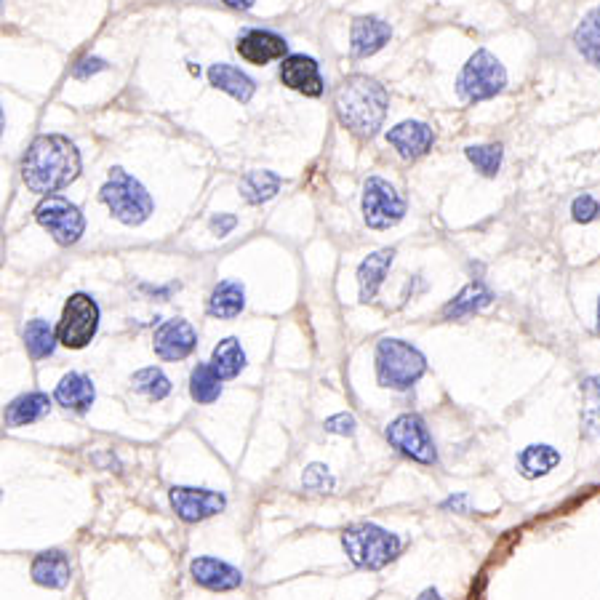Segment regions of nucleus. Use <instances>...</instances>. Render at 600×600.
<instances>
[{
    "label": "nucleus",
    "mask_w": 600,
    "mask_h": 600,
    "mask_svg": "<svg viewBox=\"0 0 600 600\" xmlns=\"http://www.w3.org/2000/svg\"><path fill=\"white\" fill-rule=\"evenodd\" d=\"M80 176L78 147L62 134L38 136L22 160V179L32 192L51 195Z\"/></svg>",
    "instance_id": "obj_1"
},
{
    "label": "nucleus",
    "mask_w": 600,
    "mask_h": 600,
    "mask_svg": "<svg viewBox=\"0 0 600 600\" xmlns=\"http://www.w3.org/2000/svg\"><path fill=\"white\" fill-rule=\"evenodd\" d=\"M334 107L344 128H350L360 139H371L387 118L390 96L379 80L368 75H350L336 88Z\"/></svg>",
    "instance_id": "obj_2"
},
{
    "label": "nucleus",
    "mask_w": 600,
    "mask_h": 600,
    "mask_svg": "<svg viewBox=\"0 0 600 600\" xmlns=\"http://www.w3.org/2000/svg\"><path fill=\"white\" fill-rule=\"evenodd\" d=\"M342 544L347 558L355 563L358 568H384L387 563L400 555V542L398 534H392L387 528L376 526V523H355L342 534Z\"/></svg>",
    "instance_id": "obj_3"
},
{
    "label": "nucleus",
    "mask_w": 600,
    "mask_h": 600,
    "mask_svg": "<svg viewBox=\"0 0 600 600\" xmlns=\"http://www.w3.org/2000/svg\"><path fill=\"white\" fill-rule=\"evenodd\" d=\"M427 371V358L403 339H382L376 344V379L387 390H408Z\"/></svg>",
    "instance_id": "obj_4"
},
{
    "label": "nucleus",
    "mask_w": 600,
    "mask_h": 600,
    "mask_svg": "<svg viewBox=\"0 0 600 600\" xmlns=\"http://www.w3.org/2000/svg\"><path fill=\"white\" fill-rule=\"evenodd\" d=\"M99 198L107 208H110V214L123 224H142L150 219L152 214V198L150 192L144 190L142 184L136 182L134 176L123 171L120 166H115L107 176V182L99 190Z\"/></svg>",
    "instance_id": "obj_5"
},
{
    "label": "nucleus",
    "mask_w": 600,
    "mask_h": 600,
    "mask_svg": "<svg viewBox=\"0 0 600 600\" xmlns=\"http://www.w3.org/2000/svg\"><path fill=\"white\" fill-rule=\"evenodd\" d=\"M504 86H507V72H504L502 62L486 48H480L470 56V62L464 64V70L459 72V80H456V91L467 102L491 99Z\"/></svg>",
    "instance_id": "obj_6"
},
{
    "label": "nucleus",
    "mask_w": 600,
    "mask_h": 600,
    "mask_svg": "<svg viewBox=\"0 0 600 600\" xmlns=\"http://www.w3.org/2000/svg\"><path fill=\"white\" fill-rule=\"evenodd\" d=\"M96 328H99V304L88 294H72L56 326L59 344H64L67 350H83L96 336Z\"/></svg>",
    "instance_id": "obj_7"
},
{
    "label": "nucleus",
    "mask_w": 600,
    "mask_h": 600,
    "mask_svg": "<svg viewBox=\"0 0 600 600\" xmlns=\"http://www.w3.org/2000/svg\"><path fill=\"white\" fill-rule=\"evenodd\" d=\"M35 219L40 222V227L51 232V238L59 246L78 243L83 238V230H86V219L80 214V208L62 195H46L40 200L38 208H35Z\"/></svg>",
    "instance_id": "obj_8"
},
{
    "label": "nucleus",
    "mask_w": 600,
    "mask_h": 600,
    "mask_svg": "<svg viewBox=\"0 0 600 600\" xmlns=\"http://www.w3.org/2000/svg\"><path fill=\"white\" fill-rule=\"evenodd\" d=\"M406 216V200L382 176H371L363 187V219L374 230L395 227Z\"/></svg>",
    "instance_id": "obj_9"
},
{
    "label": "nucleus",
    "mask_w": 600,
    "mask_h": 600,
    "mask_svg": "<svg viewBox=\"0 0 600 600\" xmlns=\"http://www.w3.org/2000/svg\"><path fill=\"white\" fill-rule=\"evenodd\" d=\"M387 440H390L392 448H398L400 454L414 459V462H438V451H435V443H432L430 430L422 422V416L400 414L398 419H392L390 427H387Z\"/></svg>",
    "instance_id": "obj_10"
},
{
    "label": "nucleus",
    "mask_w": 600,
    "mask_h": 600,
    "mask_svg": "<svg viewBox=\"0 0 600 600\" xmlns=\"http://www.w3.org/2000/svg\"><path fill=\"white\" fill-rule=\"evenodd\" d=\"M171 507L184 523H198V520L214 518L227 507V499L219 491L211 488H192V486H174L168 491Z\"/></svg>",
    "instance_id": "obj_11"
},
{
    "label": "nucleus",
    "mask_w": 600,
    "mask_h": 600,
    "mask_svg": "<svg viewBox=\"0 0 600 600\" xmlns=\"http://www.w3.org/2000/svg\"><path fill=\"white\" fill-rule=\"evenodd\" d=\"M198 347V331L182 318L160 323L152 339V350L160 360H182Z\"/></svg>",
    "instance_id": "obj_12"
},
{
    "label": "nucleus",
    "mask_w": 600,
    "mask_h": 600,
    "mask_svg": "<svg viewBox=\"0 0 600 600\" xmlns=\"http://www.w3.org/2000/svg\"><path fill=\"white\" fill-rule=\"evenodd\" d=\"M280 80L283 86H288L291 91H299L304 96H320L323 94V78H320L318 62L304 54L286 56L280 64Z\"/></svg>",
    "instance_id": "obj_13"
},
{
    "label": "nucleus",
    "mask_w": 600,
    "mask_h": 600,
    "mask_svg": "<svg viewBox=\"0 0 600 600\" xmlns=\"http://www.w3.org/2000/svg\"><path fill=\"white\" fill-rule=\"evenodd\" d=\"M190 576L200 587L214 592H227V590H238L243 584V574L238 568L224 563L219 558H208V555H200L190 563Z\"/></svg>",
    "instance_id": "obj_14"
},
{
    "label": "nucleus",
    "mask_w": 600,
    "mask_h": 600,
    "mask_svg": "<svg viewBox=\"0 0 600 600\" xmlns=\"http://www.w3.org/2000/svg\"><path fill=\"white\" fill-rule=\"evenodd\" d=\"M387 142L398 150L400 158L416 160L430 152V147L435 144V134H432V128L427 123L403 120V123L387 131Z\"/></svg>",
    "instance_id": "obj_15"
},
{
    "label": "nucleus",
    "mask_w": 600,
    "mask_h": 600,
    "mask_svg": "<svg viewBox=\"0 0 600 600\" xmlns=\"http://www.w3.org/2000/svg\"><path fill=\"white\" fill-rule=\"evenodd\" d=\"M238 54L248 64H270L275 59H283L288 51V43L275 32L248 30L238 38Z\"/></svg>",
    "instance_id": "obj_16"
},
{
    "label": "nucleus",
    "mask_w": 600,
    "mask_h": 600,
    "mask_svg": "<svg viewBox=\"0 0 600 600\" xmlns=\"http://www.w3.org/2000/svg\"><path fill=\"white\" fill-rule=\"evenodd\" d=\"M392 30L390 24L382 22V19H376V16H360L352 22L350 30V51L352 56H371L376 54L379 48H384V43L390 40Z\"/></svg>",
    "instance_id": "obj_17"
},
{
    "label": "nucleus",
    "mask_w": 600,
    "mask_h": 600,
    "mask_svg": "<svg viewBox=\"0 0 600 600\" xmlns=\"http://www.w3.org/2000/svg\"><path fill=\"white\" fill-rule=\"evenodd\" d=\"M32 579L40 587H48V590H62L70 584L72 576V566L67 555L59 550H46L40 552L38 558L32 560Z\"/></svg>",
    "instance_id": "obj_18"
},
{
    "label": "nucleus",
    "mask_w": 600,
    "mask_h": 600,
    "mask_svg": "<svg viewBox=\"0 0 600 600\" xmlns=\"http://www.w3.org/2000/svg\"><path fill=\"white\" fill-rule=\"evenodd\" d=\"M94 398H96L94 382H91L86 374H78V371L64 374L62 382L56 384L54 390L56 403H59L62 408H67V411H78V414L88 411L91 403H94Z\"/></svg>",
    "instance_id": "obj_19"
},
{
    "label": "nucleus",
    "mask_w": 600,
    "mask_h": 600,
    "mask_svg": "<svg viewBox=\"0 0 600 600\" xmlns=\"http://www.w3.org/2000/svg\"><path fill=\"white\" fill-rule=\"evenodd\" d=\"M395 259V248H379L374 254H368L358 267V286H360V302H371L384 283V275L392 267Z\"/></svg>",
    "instance_id": "obj_20"
},
{
    "label": "nucleus",
    "mask_w": 600,
    "mask_h": 600,
    "mask_svg": "<svg viewBox=\"0 0 600 600\" xmlns=\"http://www.w3.org/2000/svg\"><path fill=\"white\" fill-rule=\"evenodd\" d=\"M246 307V291L240 286L238 280H222L216 283V288L208 296V315L219 320L238 318L240 312Z\"/></svg>",
    "instance_id": "obj_21"
},
{
    "label": "nucleus",
    "mask_w": 600,
    "mask_h": 600,
    "mask_svg": "<svg viewBox=\"0 0 600 600\" xmlns=\"http://www.w3.org/2000/svg\"><path fill=\"white\" fill-rule=\"evenodd\" d=\"M208 80H211V86L224 91V94H230L232 99H238L243 104L251 102V96L256 91L254 80L248 78L246 72H240L238 67H232V64H211Z\"/></svg>",
    "instance_id": "obj_22"
},
{
    "label": "nucleus",
    "mask_w": 600,
    "mask_h": 600,
    "mask_svg": "<svg viewBox=\"0 0 600 600\" xmlns=\"http://www.w3.org/2000/svg\"><path fill=\"white\" fill-rule=\"evenodd\" d=\"M51 408V400H48L46 392H27V395H19L8 403L6 408V427H24V424H32L43 419Z\"/></svg>",
    "instance_id": "obj_23"
},
{
    "label": "nucleus",
    "mask_w": 600,
    "mask_h": 600,
    "mask_svg": "<svg viewBox=\"0 0 600 600\" xmlns=\"http://www.w3.org/2000/svg\"><path fill=\"white\" fill-rule=\"evenodd\" d=\"M560 464V451L558 448L547 446V443H534L526 446L518 454V472L523 478L536 480L552 472Z\"/></svg>",
    "instance_id": "obj_24"
},
{
    "label": "nucleus",
    "mask_w": 600,
    "mask_h": 600,
    "mask_svg": "<svg viewBox=\"0 0 600 600\" xmlns=\"http://www.w3.org/2000/svg\"><path fill=\"white\" fill-rule=\"evenodd\" d=\"M491 299H494V294H491L483 283H470V286H464L462 291L456 294V299H451V302L443 307V318L459 320L467 318V315H475V312H480L483 307H488Z\"/></svg>",
    "instance_id": "obj_25"
},
{
    "label": "nucleus",
    "mask_w": 600,
    "mask_h": 600,
    "mask_svg": "<svg viewBox=\"0 0 600 600\" xmlns=\"http://www.w3.org/2000/svg\"><path fill=\"white\" fill-rule=\"evenodd\" d=\"M576 51L600 70V6L592 8L590 14L584 16L574 32Z\"/></svg>",
    "instance_id": "obj_26"
},
{
    "label": "nucleus",
    "mask_w": 600,
    "mask_h": 600,
    "mask_svg": "<svg viewBox=\"0 0 600 600\" xmlns=\"http://www.w3.org/2000/svg\"><path fill=\"white\" fill-rule=\"evenodd\" d=\"M211 366L222 379H235L246 368V352L235 336H227L216 344L214 352H211Z\"/></svg>",
    "instance_id": "obj_27"
},
{
    "label": "nucleus",
    "mask_w": 600,
    "mask_h": 600,
    "mask_svg": "<svg viewBox=\"0 0 600 600\" xmlns=\"http://www.w3.org/2000/svg\"><path fill=\"white\" fill-rule=\"evenodd\" d=\"M190 395L195 403L208 406L222 395V376L216 374L211 363H198L190 374Z\"/></svg>",
    "instance_id": "obj_28"
},
{
    "label": "nucleus",
    "mask_w": 600,
    "mask_h": 600,
    "mask_svg": "<svg viewBox=\"0 0 600 600\" xmlns=\"http://www.w3.org/2000/svg\"><path fill=\"white\" fill-rule=\"evenodd\" d=\"M56 342H59V336H56L54 328L48 326V320L35 318L27 323V328H24V347H27V352H30V358L40 360V358H48V355H54Z\"/></svg>",
    "instance_id": "obj_29"
},
{
    "label": "nucleus",
    "mask_w": 600,
    "mask_h": 600,
    "mask_svg": "<svg viewBox=\"0 0 600 600\" xmlns=\"http://www.w3.org/2000/svg\"><path fill=\"white\" fill-rule=\"evenodd\" d=\"M280 190V176L272 174V171H248L240 182V192L248 203H267L270 198H275Z\"/></svg>",
    "instance_id": "obj_30"
},
{
    "label": "nucleus",
    "mask_w": 600,
    "mask_h": 600,
    "mask_svg": "<svg viewBox=\"0 0 600 600\" xmlns=\"http://www.w3.org/2000/svg\"><path fill=\"white\" fill-rule=\"evenodd\" d=\"M584 406H582V427L584 435L592 440H600V376H587L582 382Z\"/></svg>",
    "instance_id": "obj_31"
},
{
    "label": "nucleus",
    "mask_w": 600,
    "mask_h": 600,
    "mask_svg": "<svg viewBox=\"0 0 600 600\" xmlns=\"http://www.w3.org/2000/svg\"><path fill=\"white\" fill-rule=\"evenodd\" d=\"M131 387H134L136 392H142L144 398L163 400L168 398V392H171V379H168L160 368L147 366L139 368V371L131 376Z\"/></svg>",
    "instance_id": "obj_32"
},
{
    "label": "nucleus",
    "mask_w": 600,
    "mask_h": 600,
    "mask_svg": "<svg viewBox=\"0 0 600 600\" xmlns=\"http://www.w3.org/2000/svg\"><path fill=\"white\" fill-rule=\"evenodd\" d=\"M467 158L483 176H496L502 168V144H472L467 147Z\"/></svg>",
    "instance_id": "obj_33"
},
{
    "label": "nucleus",
    "mask_w": 600,
    "mask_h": 600,
    "mask_svg": "<svg viewBox=\"0 0 600 600\" xmlns=\"http://www.w3.org/2000/svg\"><path fill=\"white\" fill-rule=\"evenodd\" d=\"M302 486L307 488V491H318V494H328V491H334L336 480L334 475L328 472L326 464H310L307 470H304L302 475Z\"/></svg>",
    "instance_id": "obj_34"
},
{
    "label": "nucleus",
    "mask_w": 600,
    "mask_h": 600,
    "mask_svg": "<svg viewBox=\"0 0 600 600\" xmlns=\"http://www.w3.org/2000/svg\"><path fill=\"white\" fill-rule=\"evenodd\" d=\"M571 216H574V222L579 224L595 222L600 216V203L592 198V195H579V198L571 203Z\"/></svg>",
    "instance_id": "obj_35"
},
{
    "label": "nucleus",
    "mask_w": 600,
    "mask_h": 600,
    "mask_svg": "<svg viewBox=\"0 0 600 600\" xmlns=\"http://www.w3.org/2000/svg\"><path fill=\"white\" fill-rule=\"evenodd\" d=\"M99 70H104V62L99 59V56H80L78 62L72 64V78L86 80Z\"/></svg>",
    "instance_id": "obj_36"
},
{
    "label": "nucleus",
    "mask_w": 600,
    "mask_h": 600,
    "mask_svg": "<svg viewBox=\"0 0 600 600\" xmlns=\"http://www.w3.org/2000/svg\"><path fill=\"white\" fill-rule=\"evenodd\" d=\"M326 432H334V435H352L355 432V416L352 414H334V416H328L326 419Z\"/></svg>",
    "instance_id": "obj_37"
},
{
    "label": "nucleus",
    "mask_w": 600,
    "mask_h": 600,
    "mask_svg": "<svg viewBox=\"0 0 600 600\" xmlns=\"http://www.w3.org/2000/svg\"><path fill=\"white\" fill-rule=\"evenodd\" d=\"M238 227V216L232 214H216L211 216V230L219 235V238H224V235H230L232 230Z\"/></svg>",
    "instance_id": "obj_38"
},
{
    "label": "nucleus",
    "mask_w": 600,
    "mask_h": 600,
    "mask_svg": "<svg viewBox=\"0 0 600 600\" xmlns=\"http://www.w3.org/2000/svg\"><path fill=\"white\" fill-rule=\"evenodd\" d=\"M443 510L467 512V496H464V494H456V496H451V499H446V502H443Z\"/></svg>",
    "instance_id": "obj_39"
},
{
    "label": "nucleus",
    "mask_w": 600,
    "mask_h": 600,
    "mask_svg": "<svg viewBox=\"0 0 600 600\" xmlns=\"http://www.w3.org/2000/svg\"><path fill=\"white\" fill-rule=\"evenodd\" d=\"M224 3L232 8H240V11H246V8L254 6V0H224Z\"/></svg>",
    "instance_id": "obj_40"
},
{
    "label": "nucleus",
    "mask_w": 600,
    "mask_h": 600,
    "mask_svg": "<svg viewBox=\"0 0 600 600\" xmlns=\"http://www.w3.org/2000/svg\"><path fill=\"white\" fill-rule=\"evenodd\" d=\"M416 600H443V598H440V592L435 590V587H427V590H424Z\"/></svg>",
    "instance_id": "obj_41"
},
{
    "label": "nucleus",
    "mask_w": 600,
    "mask_h": 600,
    "mask_svg": "<svg viewBox=\"0 0 600 600\" xmlns=\"http://www.w3.org/2000/svg\"><path fill=\"white\" fill-rule=\"evenodd\" d=\"M598 334H600V302H598Z\"/></svg>",
    "instance_id": "obj_42"
}]
</instances>
